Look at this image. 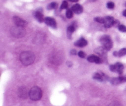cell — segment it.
I'll use <instances>...</instances> for the list:
<instances>
[{
  "label": "cell",
  "instance_id": "9",
  "mask_svg": "<svg viewBox=\"0 0 126 106\" xmlns=\"http://www.w3.org/2000/svg\"><path fill=\"white\" fill-rule=\"evenodd\" d=\"M33 15H34V17L37 20L38 22H40V23L44 22L45 18L44 17V15L43 13V10L41 9H39L34 11Z\"/></svg>",
  "mask_w": 126,
  "mask_h": 106
},
{
  "label": "cell",
  "instance_id": "26",
  "mask_svg": "<svg viewBox=\"0 0 126 106\" xmlns=\"http://www.w3.org/2000/svg\"><path fill=\"white\" fill-rule=\"evenodd\" d=\"M108 106H123V105L118 101H113Z\"/></svg>",
  "mask_w": 126,
  "mask_h": 106
},
{
  "label": "cell",
  "instance_id": "14",
  "mask_svg": "<svg viewBox=\"0 0 126 106\" xmlns=\"http://www.w3.org/2000/svg\"><path fill=\"white\" fill-rule=\"evenodd\" d=\"M71 10L76 14H81L83 12V7L81 5L79 4H76L72 6Z\"/></svg>",
  "mask_w": 126,
  "mask_h": 106
},
{
  "label": "cell",
  "instance_id": "16",
  "mask_svg": "<svg viewBox=\"0 0 126 106\" xmlns=\"http://www.w3.org/2000/svg\"><path fill=\"white\" fill-rule=\"evenodd\" d=\"M76 28V26L75 23H73V24L70 25L67 28V36L68 37V38L71 39V36H72L73 33L75 32V29Z\"/></svg>",
  "mask_w": 126,
  "mask_h": 106
},
{
  "label": "cell",
  "instance_id": "32",
  "mask_svg": "<svg viewBox=\"0 0 126 106\" xmlns=\"http://www.w3.org/2000/svg\"></svg>",
  "mask_w": 126,
  "mask_h": 106
},
{
  "label": "cell",
  "instance_id": "4",
  "mask_svg": "<svg viewBox=\"0 0 126 106\" xmlns=\"http://www.w3.org/2000/svg\"><path fill=\"white\" fill-rule=\"evenodd\" d=\"M101 44L103 47L105 48L107 50H110L113 47V42L110 37L108 35H103L100 39Z\"/></svg>",
  "mask_w": 126,
  "mask_h": 106
},
{
  "label": "cell",
  "instance_id": "22",
  "mask_svg": "<svg viewBox=\"0 0 126 106\" xmlns=\"http://www.w3.org/2000/svg\"><path fill=\"white\" fill-rule=\"evenodd\" d=\"M68 2L66 1H63L62 3L61 6H60V10L65 9L68 8Z\"/></svg>",
  "mask_w": 126,
  "mask_h": 106
},
{
  "label": "cell",
  "instance_id": "6",
  "mask_svg": "<svg viewBox=\"0 0 126 106\" xmlns=\"http://www.w3.org/2000/svg\"><path fill=\"white\" fill-rule=\"evenodd\" d=\"M93 79L99 82H105L109 79V77L103 72H98L94 74L93 76Z\"/></svg>",
  "mask_w": 126,
  "mask_h": 106
},
{
  "label": "cell",
  "instance_id": "1",
  "mask_svg": "<svg viewBox=\"0 0 126 106\" xmlns=\"http://www.w3.org/2000/svg\"><path fill=\"white\" fill-rule=\"evenodd\" d=\"M19 60L21 63L24 66H29L33 64L35 60L34 53L30 51H25L20 53Z\"/></svg>",
  "mask_w": 126,
  "mask_h": 106
},
{
  "label": "cell",
  "instance_id": "17",
  "mask_svg": "<svg viewBox=\"0 0 126 106\" xmlns=\"http://www.w3.org/2000/svg\"><path fill=\"white\" fill-rule=\"evenodd\" d=\"M95 51V52L97 53H98V55H101V56H105V55H106V53H107V52L108 51V50H107L105 48L103 47H98L97 48V49H96Z\"/></svg>",
  "mask_w": 126,
  "mask_h": 106
},
{
  "label": "cell",
  "instance_id": "8",
  "mask_svg": "<svg viewBox=\"0 0 126 106\" xmlns=\"http://www.w3.org/2000/svg\"><path fill=\"white\" fill-rule=\"evenodd\" d=\"M13 22L16 26L20 27H25L27 25V22L25 20L17 17V16H14L13 17Z\"/></svg>",
  "mask_w": 126,
  "mask_h": 106
},
{
  "label": "cell",
  "instance_id": "7",
  "mask_svg": "<svg viewBox=\"0 0 126 106\" xmlns=\"http://www.w3.org/2000/svg\"><path fill=\"white\" fill-rule=\"evenodd\" d=\"M18 96L22 99H27L29 96V92L25 87H21L18 90Z\"/></svg>",
  "mask_w": 126,
  "mask_h": 106
},
{
  "label": "cell",
  "instance_id": "2",
  "mask_svg": "<svg viewBox=\"0 0 126 106\" xmlns=\"http://www.w3.org/2000/svg\"><path fill=\"white\" fill-rule=\"evenodd\" d=\"M43 92L39 87L35 86L32 87L29 91V97L32 101H36L41 99Z\"/></svg>",
  "mask_w": 126,
  "mask_h": 106
},
{
  "label": "cell",
  "instance_id": "12",
  "mask_svg": "<svg viewBox=\"0 0 126 106\" xmlns=\"http://www.w3.org/2000/svg\"><path fill=\"white\" fill-rule=\"evenodd\" d=\"M110 82L113 85H118L123 82H126V76H119L117 78H113L110 80Z\"/></svg>",
  "mask_w": 126,
  "mask_h": 106
},
{
  "label": "cell",
  "instance_id": "3",
  "mask_svg": "<svg viewBox=\"0 0 126 106\" xmlns=\"http://www.w3.org/2000/svg\"><path fill=\"white\" fill-rule=\"evenodd\" d=\"M10 32L12 36L16 38H23L25 35V30L23 27L17 26H13L11 28Z\"/></svg>",
  "mask_w": 126,
  "mask_h": 106
},
{
  "label": "cell",
  "instance_id": "30",
  "mask_svg": "<svg viewBox=\"0 0 126 106\" xmlns=\"http://www.w3.org/2000/svg\"><path fill=\"white\" fill-rule=\"evenodd\" d=\"M123 15L124 16V17H126V10H124V11H123Z\"/></svg>",
  "mask_w": 126,
  "mask_h": 106
},
{
  "label": "cell",
  "instance_id": "27",
  "mask_svg": "<svg viewBox=\"0 0 126 106\" xmlns=\"http://www.w3.org/2000/svg\"><path fill=\"white\" fill-rule=\"evenodd\" d=\"M78 56H79L81 58H84L86 57V53H85L84 52H82V51L79 52L78 53Z\"/></svg>",
  "mask_w": 126,
  "mask_h": 106
},
{
  "label": "cell",
  "instance_id": "24",
  "mask_svg": "<svg viewBox=\"0 0 126 106\" xmlns=\"http://www.w3.org/2000/svg\"><path fill=\"white\" fill-rule=\"evenodd\" d=\"M118 28L120 31L123 32V33H126V26L124 25H119Z\"/></svg>",
  "mask_w": 126,
  "mask_h": 106
},
{
  "label": "cell",
  "instance_id": "13",
  "mask_svg": "<svg viewBox=\"0 0 126 106\" xmlns=\"http://www.w3.org/2000/svg\"><path fill=\"white\" fill-rule=\"evenodd\" d=\"M87 61L90 63H95L96 64H100L102 63V59L96 55H90L87 57Z\"/></svg>",
  "mask_w": 126,
  "mask_h": 106
},
{
  "label": "cell",
  "instance_id": "10",
  "mask_svg": "<svg viewBox=\"0 0 126 106\" xmlns=\"http://www.w3.org/2000/svg\"><path fill=\"white\" fill-rule=\"evenodd\" d=\"M114 18L111 16H107V17H104V25L106 28H110L111 26H114Z\"/></svg>",
  "mask_w": 126,
  "mask_h": 106
},
{
  "label": "cell",
  "instance_id": "18",
  "mask_svg": "<svg viewBox=\"0 0 126 106\" xmlns=\"http://www.w3.org/2000/svg\"><path fill=\"white\" fill-rule=\"evenodd\" d=\"M44 34H41L40 33V38H39V37L38 36L35 37V40L36 42L35 43H38V44H41V43H43L44 42Z\"/></svg>",
  "mask_w": 126,
  "mask_h": 106
},
{
  "label": "cell",
  "instance_id": "21",
  "mask_svg": "<svg viewBox=\"0 0 126 106\" xmlns=\"http://www.w3.org/2000/svg\"><path fill=\"white\" fill-rule=\"evenodd\" d=\"M73 11L71 9H67L66 11V17L68 18H71L73 17Z\"/></svg>",
  "mask_w": 126,
  "mask_h": 106
},
{
  "label": "cell",
  "instance_id": "31",
  "mask_svg": "<svg viewBox=\"0 0 126 106\" xmlns=\"http://www.w3.org/2000/svg\"><path fill=\"white\" fill-rule=\"evenodd\" d=\"M125 6H126V3H125Z\"/></svg>",
  "mask_w": 126,
  "mask_h": 106
},
{
  "label": "cell",
  "instance_id": "23",
  "mask_svg": "<svg viewBox=\"0 0 126 106\" xmlns=\"http://www.w3.org/2000/svg\"><path fill=\"white\" fill-rule=\"evenodd\" d=\"M94 20L95 21V22H98V23H102V24L104 23V18H103V17H95V18H94Z\"/></svg>",
  "mask_w": 126,
  "mask_h": 106
},
{
  "label": "cell",
  "instance_id": "15",
  "mask_svg": "<svg viewBox=\"0 0 126 106\" xmlns=\"http://www.w3.org/2000/svg\"><path fill=\"white\" fill-rule=\"evenodd\" d=\"M87 45V41L84 38H81L75 42V45L78 47H84Z\"/></svg>",
  "mask_w": 126,
  "mask_h": 106
},
{
  "label": "cell",
  "instance_id": "28",
  "mask_svg": "<svg viewBox=\"0 0 126 106\" xmlns=\"http://www.w3.org/2000/svg\"><path fill=\"white\" fill-rule=\"evenodd\" d=\"M70 53H71V55H77L78 53H77V51H76L75 49H73V50H71V52H70Z\"/></svg>",
  "mask_w": 126,
  "mask_h": 106
},
{
  "label": "cell",
  "instance_id": "20",
  "mask_svg": "<svg viewBox=\"0 0 126 106\" xmlns=\"http://www.w3.org/2000/svg\"><path fill=\"white\" fill-rule=\"evenodd\" d=\"M126 55V48H123L121 49L119 52H118V56L122 57L123 56H125Z\"/></svg>",
  "mask_w": 126,
  "mask_h": 106
},
{
  "label": "cell",
  "instance_id": "11",
  "mask_svg": "<svg viewBox=\"0 0 126 106\" xmlns=\"http://www.w3.org/2000/svg\"><path fill=\"white\" fill-rule=\"evenodd\" d=\"M44 23L48 25L49 26H50L52 28H57V23L56 21L54 18H52V17H46L44 19Z\"/></svg>",
  "mask_w": 126,
  "mask_h": 106
},
{
  "label": "cell",
  "instance_id": "19",
  "mask_svg": "<svg viewBox=\"0 0 126 106\" xmlns=\"http://www.w3.org/2000/svg\"><path fill=\"white\" fill-rule=\"evenodd\" d=\"M57 6H58V4L57 2H50V4H49L47 5V9L48 10L55 9H56L57 7Z\"/></svg>",
  "mask_w": 126,
  "mask_h": 106
},
{
  "label": "cell",
  "instance_id": "29",
  "mask_svg": "<svg viewBox=\"0 0 126 106\" xmlns=\"http://www.w3.org/2000/svg\"><path fill=\"white\" fill-rule=\"evenodd\" d=\"M68 1L72 2H77L79 0H68Z\"/></svg>",
  "mask_w": 126,
  "mask_h": 106
},
{
  "label": "cell",
  "instance_id": "25",
  "mask_svg": "<svg viewBox=\"0 0 126 106\" xmlns=\"http://www.w3.org/2000/svg\"><path fill=\"white\" fill-rule=\"evenodd\" d=\"M114 6H115V5H114V3L113 2H107V8L110 9H113L114 8Z\"/></svg>",
  "mask_w": 126,
  "mask_h": 106
},
{
  "label": "cell",
  "instance_id": "5",
  "mask_svg": "<svg viewBox=\"0 0 126 106\" xmlns=\"http://www.w3.org/2000/svg\"><path fill=\"white\" fill-rule=\"evenodd\" d=\"M110 69L111 71L116 72L119 74H122L124 71V65L121 63H116L114 65H112L110 66Z\"/></svg>",
  "mask_w": 126,
  "mask_h": 106
}]
</instances>
